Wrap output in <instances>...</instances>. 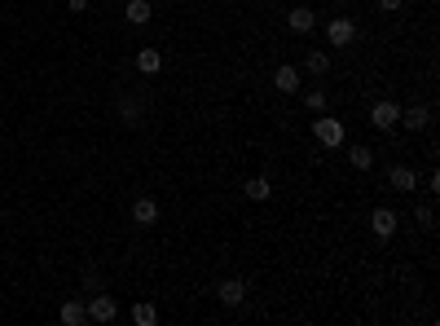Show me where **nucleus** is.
<instances>
[{
  "label": "nucleus",
  "mask_w": 440,
  "mask_h": 326,
  "mask_svg": "<svg viewBox=\"0 0 440 326\" xmlns=\"http://www.w3.org/2000/svg\"><path fill=\"white\" fill-rule=\"evenodd\" d=\"M396 123H401V128H409V133H427V128H431V106H423V102L409 106V111H401Z\"/></svg>",
  "instance_id": "nucleus-8"
},
{
  "label": "nucleus",
  "mask_w": 440,
  "mask_h": 326,
  "mask_svg": "<svg viewBox=\"0 0 440 326\" xmlns=\"http://www.w3.org/2000/svg\"><path fill=\"white\" fill-rule=\"evenodd\" d=\"M216 300H220L225 309H238L242 300H247V282H242V278H225V282L216 287Z\"/></svg>",
  "instance_id": "nucleus-9"
},
{
  "label": "nucleus",
  "mask_w": 440,
  "mask_h": 326,
  "mask_svg": "<svg viewBox=\"0 0 440 326\" xmlns=\"http://www.w3.org/2000/svg\"><path fill=\"white\" fill-rule=\"evenodd\" d=\"M273 88H277V93H287V97H295V93L304 88V71H300V66H291V62H282V66L273 71Z\"/></svg>",
  "instance_id": "nucleus-5"
},
{
  "label": "nucleus",
  "mask_w": 440,
  "mask_h": 326,
  "mask_svg": "<svg viewBox=\"0 0 440 326\" xmlns=\"http://www.w3.org/2000/svg\"><path fill=\"white\" fill-rule=\"evenodd\" d=\"M304 106L313 111V115H322V111H326V93H322V88H308V93H304Z\"/></svg>",
  "instance_id": "nucleus-20"
},
{
  "label": "nucleus",
  "mask_w": 440,
  "mask_h": 326,
  "mask_svg": "<svg viewBox=\"0 0 440 326\" xmlns=\"http://www.w3.org/2000/svg\"><path fill=\"white\" fill-rule=\"evenodd\" d=\"M414 220H419V225H423V230H431V220H436V216H431V208H427V203H423V208H419V212H414Z\"/></svg>",
  "instance_id": "nucleus-21"
},
{
  "label": "nucleus",
  "mask_w": 440,
  "mask_h": 326,
  "mask_svg": "<svg viewBox=\"0 0 440 326\" xmlns=\"http://www.w3.org/2000/svg\"><path fill=\"white\" fill-rule=\"evenodd\" d=\"M242 194L251 198V203H265V198H273V181H269V177H251V181L242 185Z\"/></svg>",
  "instance_id": "nucleus-15"
},
{
  "label": "nucleus",
  "mask_w": 440,
  "mask_h": 326,
  "mask_svg": "<svg viewBox=\"0 0 440 326\" xmlns=\"http://www.w3.org/2000/svg\"><path fill=\"white\" fill-rule=\"evenodd\" d=\"M123 18H128V27H145V22L154 18L150 0H128V5H123Z\"/></svg>",
  "instance_id": "nucleus-13"
},
{
  "label": "nucleus",
  "mask_w": 440,
  "mask_h": 326,
  "mask_svg": "<svg viewBox=\"0 0 440 326\" xmlns=\"http://www.w3.org/2000/svg\"><path fill=\"white\" fill-rule=\"evenodd\" d=\"M133 220L141 225V230H150L154 220H159V203H154L150 194H141V198H133Z\"/></svg>",
  "instance_id": "nucleus-10"
},
{
  "label": "nucleus",
  "mask_w": 440,
  "mask_h": 326,
  "mask_svg": "<svg viewBox=\"0 0 440 326\" xmlns=\"http://www.w3.org/2000/svg\"><path fill=\"white\" fill-rule=\"evenodd\" d=\"M348 163H352L357 172H370V168H374V150H370V146H352V150H348Z\"/></svg>",
  "instance_id": "nucleus-16"
},
{
  "label": "nucleus",
  "mask_w": 440,
  "mask_h": 326,
  "mask_svg": "<svg viewBox=\"0 0 440 326\" xmlns=\"http://www.w3.org/2000/svg\"><path fill=\"white\" fill-rule=\"evenodd\" d=\"M133 322L137 326H154V322H159V309H154V305H133Z\"/></svg>",
  "instance_id": "nucleus-19"
},
{
  "label": "nucleus",
  "mask_w": 440,
  "mask_h": 326,
  "mask_svg": "<svg viewBox=\"0 0 440 326\" xmlns=\"http://www.w3.org/2000/svg\"><path fill=\"white\" fill-rule=\"evenodd\" d=\"M141 115H145V106L137 102V97H123V102H119V119L123 123H141Z\"/></svg>",
  "instance_id": "nucleus-18"
},
{
  "label": "nucleus",
  "mask_w": 440,
  "mask_h": 326,
  "mask_svg": "<svg viewBox=\"0 0 440 326\" xmlns=\"http://www.w3.org/2000/svg\"><path fill=\"white\" fill-rule=\"evenodd\" d=\"M159 66H163V54H159V49H141V54H137V71H141V75H154Z\"/></svg>",
  "instance_id": "nucleus-17"
},
{
  "label": "nucleus",
  "mask_w": 440,
  "mask_h": 326,
  "mask_svg": "<svg viewBox=\"0 0 440 326\" xmlns=\"http://www.w3.org/2000/svg\"><path fill=\"white\" fill-rule=\"evenodd\" d=\"M313 137L322 150H339L344 146V119H313Z\"/></svg>",
  "instance_id": "nucleus-2"
},
{
  "label": "nucleus",
  "mask_w": 440,
  "mask_h": 326,
  "mask_svg": "<svg viewBox=\"0 0 440 326\" xmlns=\"http://www.w3.org/2000/svg\"><path fill=\"white\" fill-rule=\"evenodd\" d=\"M300 71H304V75H313V80H322V75L330 71V54H326V49H308Z\"/></svg>",
  "instance_id": "nucleus-12"
},
{
  "label": "nucleus",
  "mask_w": 440,
  "mask_h": 326,
  "mask_svg": "<svg viewBox=\"0 0 440 326\" xmlns=\"http://www.w3.org/2000/svg\"><path fill=\"white\" fill-rule=\"evenodd\" d=\"M66 9H71V14H84V9H88V0H66Z\"/></svg>",
  "instance_id": "nucleus-24"
},
{
  "label": "nucleus",
  "mask_w": 440,
  "mask_h": 326,
  "mask_svg": "<svg viewBox=\"0 0 440 326\" xmlns=\"http://www.w3.org/2000/svg\"><path fill=\"white\" fill-rule=\"evenodd\" d=\"M326 40H330V49H348V44L357 40V22L344 18V14L330 18V22H326Z\"/></svg>",
  "instance_id": "nucleus-4"
},
{
  "label": "nucleus",
  "mask_w": 440,
  "mask_h": 326,
  "mask_svg": "<svg viewBox=\"0 0 440 326\" xmlns=\"http://www.w3.org/2000/svg\"><path fill=\"white\" fill-rule=\"evenodd\" d=\"M84 287H93V291H101V273H97V269H88V273H84Z\"/></svg>",
  "instance_id": "nucleus-22"
},
{
  "label": "nucleus",
  "mask_w": 440,
  "mask_h": 326,
  "mask_svg": "<svg viewBox=\"0 0 440 326\" xmlns=\"http://www.w3.org/2000/svg\"><path fill=\"white\" fill-rule=\"evenodd\" d=\"M84 309H88V322H115L119 317V300L106 295V291H97V295L84 300Z\"/></svg>",
  "instance_id": "nucleus-1"
},
{
  "label": "nucleus",
  "mask_w": 440,
  "mask_h": 326,
  "mask_svg": "<svg viewBox=\"0 0 440 326\" xmlns=\"http://www.w3.org/2000/svg\"><path fill=\"white\" fill-rule=\"evenodd\" d=\"M396 225H401V220H396V212H392V208H374V212H370V230H374V238H379V243L392 238V234H396Z\"/></svg>",
  "instance_id": "nucleus-6"
},
{
  "label": "nucleus",
  "mask_w": 440,
  "mask_h": 326,
  "mask_svg": "<svg viewBox=\"0 0 440 326\" xmlns=\"http://www.w3.org/2000/svg\"><path fill=\"white\" fill-rule=\"evenodd\" d=\"M396 119H401V106L392 102V97H379V102L370 106V123H374L379 133H392V128H396Z\"/></svg>",
  "instance_id": "nucleus-3"
},
{
  "label": "nucleus",
  "mask_w": 440,
  "mask_h": 326,
  "mask_svg": "<svg viewBox=\"0 0 440 326\" xmlns=\"http://www.w3.org/2000/svg\"><path fill=\"white\" fill-rule=\"evenodd\" d=\"M287 27H291V31H300V36H308V31L317 27V14L308 9V5H295V9L287 14Z\"/></svg>",
  "instance_id": "nucleus-11"
},
{
  "label": "nucleus",
  "mask_w": 440,
  "mask_h": 326,
  "mask_svg": "<svg viewBox=\"0 0 440 326\" xmlns=\"http://www.w3.org/2000/svg\"><path fill=\"white\" fill-rule=\"evenodd\" d=\"M62 326H84L88 322V309H84V300H62Z\"/></svg>",
  "instance_id": "nucleus-14"
},
{
  "label": "nucleus",
  "mask_w": 440,
  "mask_h": 326,
  "mask_svg": "<svg viewBox=\"0 0 440 326\" xmlns=\"http://www.w3.org/2000/svg\"><path fill=\"white\" fill-rule=\"evenodd\" d=\"M387 181H392V190H401V194H414L419 190V172H414L409 163H392L387 168Z\"/></svg>",
  "instance_id": "nucleus-7"
},
{
  "label": "nucleus",
  "mask_w": 440,
  "mask_h": 326,
  "mask_svg": "<svg viewBox=\"0 0 440 326\" xmlns=\"http://www.w3.org/2000/svg\"><path fill=\"white\" fill-rule=\"evenodd\" d=\"M401 5H405V0H379V9H383V14H396Z\"/></svg>",
  "instance_id": "nucleus-23"
}]
</instances>
